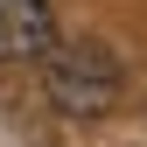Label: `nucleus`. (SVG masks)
<instances>
[{
  "instance_id": "1",
  "label": "nucleus",
  "mask_w": 147,
  "mask_h": 147,
  "mask_svg": "<svg viewBox=\"0 0 147 147\" xmlns=\"http://www.w3.org/2000/svg\"><path fill=\"white\" fill-rule=\"evenodd\" d=\"M42 91H49V105L63 119H105L119 105V91H126V70L98 35H63L42 56Z\"/></svg>"
},
{
  "instance_id": "2",
  "label": "nucleus",
  "mask_w": 147,
  "mask_h": 147,
  "mask_svg": "<svg viewBox=\"0 0 147 147\" xmlns=\"http://www.w3.org/2000/svg\"><path fill=\"white\" fill-rule=\"evenodd\" d=\"M56 49V7L49 0H0V63H42Z\"/></svg>"
}]
</instances>
